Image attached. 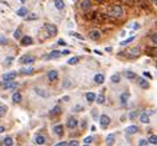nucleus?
<instances>
[{
	"label": "nucleus",
	"mask_w": 157,
	"mask_h": 146,
	"mask_svg": "<svg viewBox=\"0 0 157 146\" xmlns=\"http://www.w3.org/2000/svg\"><path fill=\"white\" fill-rule=\"evenodd\" d=\"M6 114V108L5 107H0V118H3Z\"/></svg>",
	"instance_id": "f704fd0d"
},
{
	"label": "nucleus",
	"mask_w": 157,
	"mask_h": 146,
	"mask_svg": "<svg viewBox=\"0 0 157 146\" xmlns=\"http://www.w3.org/2000/svg\"><path fill=\"white\" fill-rule=\"evenodd\" d=\"M92 141H93V136H88V138L84 139V142H86V144H89V142H92Z\"/></svg>",
	"instance_id": "a19ab883"
},
{
	"label": "nucleus",
	"mask_w": 157,
	"mask_h": 146,
	"mask_svg": "<svg viewBox=\"0 0 157 146\" xmlns=\"http://www.w3.org/2000/svg\"><path fill=\"white\" fill-rule=\"evenodd\" d=\"M110 79H111L113 83H119V82H120V76H119V74H113Z\"/></svg>",
	"instance_id": "2f4dec72"
},
{
	"label": "nucleus",
	"mask_w": 157,
	"mask_h": 146,
	"mask_svg": "<svg viewBox=\"0 0 157 146\" xmlns=\"http://www.w3.org/2000/svg\"><path fill=\"white\" fill-rule=\"evenodd\" d=\"M149 142L153 144V145H157V135H152V136H150L149 138Z\"/></svg>",
	"instance_id": "c756f323"
},
{
	"label": "nucleus",
	"mask_w": 157,
	"mask_h": 146,
	"mask_svg": "<svg viewBox=\"0 0 157 146\" xmlns=\"http://www.w3.org/2000/svg\"><path fill=\"white\" fill-rule=\"evenodd\" d=\"M129 97H130V94H129V93H122V94L120 95V102H121V104H122V105H125V104H126V102H128Z\"/></svg>",
	"instance_id": "4468645a"
},
{
	"label": "nucleus",
	"mask_w": 157,
	"mask_h": 146,
	"mask_svg": "<svg viewBox=\"0 0 157 146\" xmlns=\"http://www.w3.org/2000/svg\"><path fill=\"white\" fill-rule=\"evenodd\" d=\"M32 72H34L32 68H27V69H24V71H22V73H25V74H30V73H32Z\"/></svg>",
	"instance_id": "ea45409f"
},
{
	"label": "nucleus",
	"mask_w": 157,
	"mask_h": 146,
	"mask_svg": "<svg viewBox=\"0 0 157 146\" xmlns=\"http://www.w3.org/2000/svg\"><path fill=\"white\" fill-rule=\"evenodd\" d=\"M109 124H110V118L108 115H105V114H103V115L100 117V125L103 128H107Z\"/></svg>",
	"instance_id": "39448f33"
},
{
	"label": "nucleus",
	"mask_w": 157,
	"mask_h": 146,
	"mask_svg": "<svg viewBox=\"0 0 157 146\" xmlns=\"http://www.w3.org/2000/svg\"><path fill=\"white\" fill-rule=\"evenodd\" d=\"M55 146H67V144H66V142H59V144H57V145H55Z\"/></svg>",
	"instance_id": "de8ad7c7"
},
{
	"label": "nucleus",
	"mask_w": 157,
	"mask_h": 146,
	"mask_svg": "<svg viewBox=\"0 0 157 146\" xmlns=\"http://www.w3.org/2000/svg\"><path fill=\"white\" fill-rule=\"evenodd\" d=\"M20 1H21V3H25V0H20Z\"/></svg>",
	"instance_id": "5fc2aeb1"
},
{
	"label": "nucleus",
	"mask_w": 157,
	"mask_h": 146,
	"mask_svg": "<svg viewBox=\"0 0 157 146\" xmlns=\"http://www.w3.org/2000/svg\"><path fill=\"white\" fill-rule=\"evenodd\" d=\"M21 99H22V97H21V94H20L19 92H15L14 94H13V102L14 103H20V102H21Z\"/></svg>",
	"instance_id": "2eb2a0df"
},
{
	"label": "nucleus",
	"mask_w": 157,
	"mask_h": 146,
	"mask_svg": "<svg viewBox=\"0 0 157 146\" xmlns=\"http://www.w3.org/2000/svg\"><path fill=\"white\" fill-rule=\"evenodd\" d=\"M122 13H124V10H122V7L119 6V5H114V6H111V7L109 9V14H110L111 16H114V17H120V16L122 15Z\"/></svg>",
	"instance_id": "f257e3e1"
},
{
	"label": "nucleus",
	"mask_w": 157,
	"mask_h": 146,
	"mask_svg": "<svg viewBox=\"0 0 157 146\" xmlns=\"http://www.w3.org/2000/svg\"><path fill=\"white\" fill-rule=\"evenodd\" d=\"M13 144H14V141H13V139L11 138H5L4 139V145L5 146H13Z\"/></svg>",
	"instance_id": "bb28decb"
},
{
	"label": "nucleus",
	"mask_w": 157,
	"mask_h": 146,
	"mask_svg": "<svg viewBox=\"0 0 157 146\" xmlns=\"http://www.w3.org/2000/svg\"><path fill=\"white\" fill-rule=\"evenodd\" d=\"M53 131L56 132V135L62 136V135H63V126H62V125H56V126L53 128Z\"/></svg>",
	"instance_id": "f8f14e48"
},
{
	"label": "nucleus",
	"mask_w": 157,
	"mask_h": 146,
	"mask_svg": "<svg viewBox=\"0 0 157 146\" xmlns=\"http://www.w3.org/2000/svg\"><path fill=\"white\" fill-rule=\"evenodd\" d=\"M5 131V128L4 126H0V132H4Z\"/></svg>",
	"instance_id": "3c124183"
},
{
	"label": "nucleus",
	"mask_w": 157,
	"mask_h": 146,
	"mask_svg": "<svg viewBox=\"0 0 157 146\" xmlns=\"http://www.w3.org/2000/svg\"><path fill=\"white\" fill-rule=\"evenodd\" d=\"M61 56H62V52H59V51H52L51 53L48 55L47 58H58Z\"/></svg>",
	"instance_id": "f3484780"
},
{
	"label": "nucleus",
	"mask_w": 157,
	"mask_h": 146,
	"mask_svg": "<svg viewBox=\"0 0 157 146\" xmlns=\"http://www.w3.org/2000/svg\"><path fill=\"white\" fill-rule=\"evenodd\" d=\"M17 87V83L16 82H6V84H4V89H13V88H16Z\"/></svg>",
	"instance_id": "9b49d317"
},
{
	"label": "nucleus",
	"mask_w": 157,
	"mask_h": 146,
	"mask_svg": "<svg viewBox=\"0 0 157 146\" xmlns=\"http://www.w3.org/2000/svg\"><path fill=\"white\" fill-rule=\"evenodd\" d=\"M55 6H56L58 10L64 9V1H63V0H55Z\"/></svg>",
	"instance_id": "a211bd4d"
},
{
	"label": "nucleus",
	"mask_w": 157,
	"mask_h": 146,
	"mask_svg": "<svg viewBox=\"0 0 157 146\" xmlns=\"http://www.w3.org/2000/svg\"><path fill=\"white\" fill-rule=\"evenodd\" d=\"M97 1H100V3H101V0H97Z\"/></svg>",
	"instance_id": "4d7b16f0"
},
{
	"label": "nucleus",
	"mask_w": 157,
	"mask_h": 146,
	"mask_svg": "<svg viewBox=\"0 0 157 146\" xmlns=\"http://www.w3.org/2000/svg\"><path fill=\"white\" fill-rule=\"evenodd\" d=\"M104 76L103 74H97L95 77H94V80H95V83H98V84H101V83H104Z\"/></svg>",
	"instance_id": "aec40b11"
},
{
	"label": "nucleus",
	"mask_w": 157,
	"mask_h": 146,
	"mask_svg": "<svg viewBox=\"0 0 157 146\" xmlns=\"http://www.w3.org/2000/svg\"><path fill=\"white\" fill-rule=\"evenodd\" d=\"M19 16H26L27 15V9L26 7H20L17 10V13H16Z\"/></svg>",
	"instance_id": "4be33fe9"
},
{
	"label": "nucleus",
	"mask_w": 157,
	"mask_h": 146,
	"mask_svg": "<svg viewBox=\"0 0 157 146\" xmlns=\"http://www.w3.org/2000/svg\"><path fill=\"white\" fill-rule=\"evenodd\" d=\"M135 118H136V113L135 111L130 113V119H135Z\"/></svg>",
	"instance_id": "a18cd8bd"
},
{
	"label": "nucleus",
	"mask_w": 157,
	"mask_h": 146,
	"mask_svg": "<svg viewBox=\"0 0 157 146\" xmlns=\"http://www.w3.org/2000/svg\"><path fill=\"white\" fill-rule=\"evenodd\" d=\"M45 138L43 136H41V135H40V136H36V139H35V142L37 144V145H43L45 144Z\"/></svg>",
	"instance_id": "393cba45"
},
{
	"label": "nucleus",
	"mask_w": 157,
	"mask_h": 146,
	"mask_svg": "<svg viewBox=\"0 0 157 146\" xmlns=\"http://www.w3.org/2000/svg\"><path fill=\"white\" fill-rule=\"evenodd\" d=\"M139 84H140V87H141V88H143V89H147V88L150 87L149 82H147V80H145V79H140Z\"/></svg>",
	"instance_id": "5701e85b"
},
{
	"label": "nucleus",
	"mask_w": 157,
	"mask_h": 146,
	"mask_svg": "<svg viewBox=\"0 0 157 146\" xmlns=\"http://www.w3.org/2000/svg\"><path fill=\"white\" fill-rule=\"evenodd\" d=\"M20 62L24 65H29V63H32V62H35V57L30 56V55H24L21 58H20Z\"/></svg>",
	"instance_id": "f03ea898"
},
{
	"label": "nucleus",
	"mask_w": 157,
	"mask_h": 146,
	"mask_svg": "<svg viewBox=\"0 0 157 146\" xmlns=\"http://www.w3.org/2000/svg\"><path fill=\"white\" fill-rule=\"evenodd\" d=\"M11 61H13V58H11V57H9V58H6V66H9L10 63H11Z\"/></svg>",
	"instance_id": "49530a36"
},
{
	"label": "nucleus",
	"mask_w": 157,
	"mask_h": 146,
	"mask_svg": "<svg viewBox=\"0 0 157 146\" xmlns=\"http://www.w3.org/2000/svg\"><path fill=\"white\" fill-rule=\"evenodd\" d=\"M100 35H101L100 31H98V30H93V31H90V32H89V37L92 40H99Z\"/></svg>",
	"instance_id": "6e6552de"
},
{
	"label": "nucleus",
	"mask_w": 157,
	"mask_h": 146,
	"mask_svg": "<svg viewBox=\"0 0 157 146\" xmlns=\"http://www.w3.org/2000/svg\"><path fill=\"white\" fill-rule=\"evenodd\" d=\"M80 7H82V10H84V11L89 10V9L92 7V3H90V0H83L82 4H80Z\"/></svg>",
	"instance_id": "0eeeda50"
},
{
	"label": "nucleus",
	"mask_w": 157,
	"mask_h": 146,
	"mask_svg": "<svg viewBox=\"0 0 157 146\" xmlns=\"http://www.w3.org/2000/svg\"><path fill=\"white\" fill-rule=\"evenodd\" d=\"M77 125H78V121H77L74 118H72V119H69V120L67 121V126H68L69 129H74Z\"/></svg>",
	"instance_id": "9d476101"
},
{
	"label": "nucleus",
	"mask_w": 157,
	"mask_h": 146,
	"mask_svg": "<svg viewBox=\"0 0 157 146\" xmlns=\"http://www.w3.org/2000/svg\"><path fill=\"white\" fill-rule=\"evenodd\" d=\"M151 40H152V42H153L155 45H157V34L152 35V36H151Z\"/></svg>",
	"instance_id": "58836bf2"
},
{
	"label": "nucleus",
	"mask_w": 157,
	"mask_h": 146,
	"mask_svg": "<svg viewBox=\"0 0 157 146\" xmlns=\"http://www.w3.org/2000/svg\"><path fill=\"white\" fill-rule=\"evenodd\" d=\"M125 77H126L128 79H134V78H136V74L131 71H126L125 72Z\"/></svg>",
	"instance_id": "a878e982"
},
{
	"label": "nucleus",
	"mask_w": 157,
	"mask_h": 146,
	"mask_svg": "<svg viewBox=\"0 0 157 146\" xmlns=\"http://www.w3.org/2000/svg\"><path fill=\"white\" fill-rule=\"evenodd\" d=\"M47 77H48V79H50L51 82H55V80L58 79V72H57V71H50L48 74H47Z\"/></svg>",
	"instance_id": "423d86ee"
},
{
	"label": "nucleus",
	"mask_w": 157,
	"mask_h": 146,
	"mask_svg": "<svg viewBox=\"0 0 157 146\" xmlns=\"http://www.w3.org/2000/svg\"><path fill=\"white\" fill-rule=\"evenodd\" d=\"M130 52H131V53H130V56H131V57H135V56H137V55H139L140 48H139V47H134V48H132Z\"/></svg>",
	"instance_id": "cd10ccee"
},
{
	"label": "nucleus",
	"mask_w": 157,
	"mask_h": 146,
	"mask_svg": "<svg viewBox=\"0 0 157 146\" xmlns=\"http://www.w3.org/2000/svg\"><path fill=\"white\" fill-rule=\"evenodd\" d=\"M147 144H149V140H143V139H141V140L139 141V146H147Z\"/></svg>",
	"instance_id": "c9c22d12"
},
{
	"label": "nucleus",
	"mask_w": 157,
	"mask_h": 146,
	"mask_svg": "<svg viewBox=\"0 0 157 146\" xmlns=\"http://www.w3.org/2000/svg\"><path fill=\"white\" fill-rule=\"evenodd\" d=\"M68 53H69L68 50H64V51H63V55H68Z\"/></svg>",
	"instance_id": "603ef678"
},
{
	"label": "nucleus",
	"mask_w": 157,
	"mask_h": 146,
	"mask_svg": "<svg viewBox=\"0 0 157 146\" xmlns=\"http://www.w3.org/2000/svg\"><path fill=\"white\" fill-rule=\"evenodd\" d=\"M143 76H145V77H147V78H150V79H152V76L150 74L149 72H143Z\"/></svg>",
	"instance_id": "c03bdc74"
},
{
	"label": "nucleus",
	"mask_w": 157,
	"mask_h": 146,
	"mask_svg": "<svg viewBox=\"0 0 157 146\" xmlns=\"http://www.w3.org/2000/svg\"><path fill=\"white\" fill-rule=\"evenodd\" d=\"M31 44H32V38H31L30 36L22 37V40H21V45L22 46H30Z\"/></svg>",
	"instance_id": "1a4fd4ad"
},
{
	"label": "nucleus",
	"mask_w": 157,
	"mask_h": 146,
	"mask_svg": "<svg viewBox=\"0 0 157 146\" xmlns=\"http://www.w3.org/2000/svg\"><path fill=\"white\" fill-rule=\"evenodd\" d=\"M45 29L47 30V32L52 36H55L57 34V27L55 25H52V24H45Z\"/></svg>",
	"instance_id": "7ed1b4c3"
},
{
	"label": "nucleus",
	"mask_w": 157,
	"mask_h": 146,
	"mask_svg": "<svg viewBox=\"0 0 157 146\" xmlns=\"http://www.w3.org/2000/svg\"><path fill=\"white\" fill-rule=\"evenodd\" d=\"M94 52H95V53H98V55H101V52H100V51H98V50H95Z\"/></svg>",
	"instance_id": "864d4df0"
},
{
	"label": "nucleus",
	"mask_w": 157,
	"mask_h": 146,
	"mask_svg": "<svg viewBox=\"0 0 157 146\" xmlns=\"http://www.w3.org/2000/svg\"><path fill=\"white\" fill-rule=\"evenodd\" d=\"M78 145H79V144H78V141H74V140L69 142V146H78Z\"/></svg>",
	"instance_id": "37998d69"
},
{
	"label": "nucleus",
	"mask_w": 157,
	"mask_h": 146,
	"mask_svg": "<svg viewBox=\"0 0 157 146\" xmlns=\"http://www.w3.org/2000/svg\"><path fill=\"white\" fill-rule=\"evenodd\" d=\"M5 41H6V40H5L4 37H0V45H1V44H5Z\"/></svg>",
	"instance_id": "09e8293b"
},
{
	"label": "nucleus",
	"mask_w": 157,
	"mask_h": 146,
	"mask_svg": "<svg viewBox=\"0 0 157 146\" xmlns=\"http://www.w3.org/2000/svg\"><path fill=\"white\" fill-rule=\"evenodd\" d=\"M79 62V57H72V58H69L68 59V65H71V66H74V65H77Z\"/></svg>",
	"instance_id": "b1692460"
},
{
	"label": "nucleus",
	"mask_w": 157,
	"mask_h": 146,
	"mask_svg": "<svg viewBox=\"0 0 157 146\" xmlns=\"http://www.w3.org/2000/svg\"><path fill=\"white\" fill-rule=\"evenodd\" d=\"M14 36H15V38H20V37H21V30H20V29H17V30L15 31Z\"/></svg>",
	"instance_id": "e433bc0d"
},
{
	"label": "nucleus",
	"mask_w": 157,
	"mask_h": 146,
	"mask_svg": "<svg viewBox=\"0 0 157 146\" xmlns=\"http://www.w3.org/2000/svg\"><path fill=\"white\" fill-rule=\"evenodd\" d=\"M76 110H77V111H78V110H83V107H82V105H77V107H76Z\"/></svg>",
	"instance_id": "8fccbe9b"
},
{
	"label": "nucleus",
	"mask_w": 157,
	"mask_h": 146,
	"mask_svg": "<svg viewBox=\"0 0 157 146\" xmlns=\"http://www.w3.org/2000/svg\"><path fill=\"white\" fill-rule=\"evenodd\" d=\"M134 38H135V37H134V36H131V37H129L128 40H124V41H121L120 45H121V46H126L128 44H130V42H131V41H134Z\"/></svg>",
	"instance_id": "c85d7f7f"
},
{
	"label": "nucleus",
	"mask_w": 157,
	"mask_h": 146,
	"mask_svg": "<svg viewBox=\"0 0 157 146\" xmlns=\"http://www.w3.org/2000/svg\"><path fill=\"white\" fill-rule=\"evenodd\" d=\"M125 131H126L128 134H136V132L139 131V128L135 126V125H131V126H128Z\"/></svg>",
	"instance_id": "ddd939ff"
},
{
	"label": "nucleus",
	"mask_w": 157,
	"mask_h": 146,
	"mask_svg": "<svg viewBox=\"0 0 157 146\" xmlns=\"http://www.w3.org/2000/svg\"><path fill=\"white\" fill-rule=\"evenodd\" d=\"M114 141H115V136H114V135H113V134L108 135V136H107V145L111 146V145L114 144Z\"/></svg>",
	"instance_id": "412c9836"
},
{
	"label": "nucleus",
	"mask_w": 157,
	"mask_h": 146,
	"mask_svg": "<svg viewBox=\"0 0 157 146\" xmlns=\"http://www.w3.org/2000/svg\"><path fill=\"white\" fill-rule=\"evenodd\" d=\"M35 90H36V93H37L38 95H42V97H45V98H46V97H48V94H47V93H45V90H42V89L36 88Z\"/></svg>",
	"instance_id": "7c9ffc66"
},
{
	"label": "nucleus",
	"mask_w": 157,
	"mask_h": 146,
	"mask_svg": "<svg viewBox=\"0 0 157 146\" xmlns=\"http://www.w3.org/2000/svg\"><path fill=\"white\" fill-rule=\"evenodd\" d=\"M84 146H89V145H88V144H86V145H84Z\"/></svg>",
	"instance_id": "6e6d98bb"
},
{
	"label": "nucleus",
	"mask_w": 157,
	"mask_h": 146,
	"mask_svg": "<svg viewBox=\"0 0 157 146\" xmlns=\"http://www.w3.org/2000/svg\"><path fill=\"white\" fill-rule=\"evenodd\" d=\"M140 121L143 123V124H149L150 123V118H149L147 114H146V113L141 114V115H140Z\"/></svg>",
	"instance_id": "dca6fc26"
},
{
	"label": "nucleus",
	"mask_w": 157,
	"mask_h": 146,
	"mask_svg": "<svg viewBox=\"0 0 157 146\" xmlns=\"http://www.w3.org/2000/svg\"><path fill=\"white\" fill-rule=\"evenodd\" d=\"M104 102H105V97H104L103 94H100V95L97 97V103H98V104H103Z\"/></svg>",
	"instance_id": "72a5a7b5"
},
{
	"label": "nucleus",
	"mask_w": 157,
	"mask_h": 146,
	"mask_svg": "<svg viewBox=\"0 0 157 146\" xmlns=\"http://www.w3.org/2000/svg\"><path fill=\"white\" fill-rule=\"evenodd\" d=\"M58 45H61V46H66V42H64V40L59 38V40H58Z\"/></svg>",
	"instance_id": "79ce46f5"
},
{
	"label": "nucleus",
	"mask_w": 157,
	"mask_h": 146,
	"mask_svg": "<svg viewBox=\"0 0 157 146\" xmlns=\"http://www.w3.org/2000/svg\"><path fill=\"white\" fill-rule=\"evenodd\" d=\"M17 76V73L15 72V71H13V72H9V73H5V74L3 76V79L5 80V82H10V80H13L15 77Z\"/></svg>",
	"instance_id": "20e7f679"
},
{
	"label": "nucleus",
	"mask_w": 157,
	"mask_h": 146,
	"mask_svg": "<svg viewBox=\"0 0 157 146\" xmlns=\"http://www.w3.org/2000/svg\"><path fill=\"white\" fill-rule=\"evenodd\" d=\"M86 98H87V100H88L89 103H92V102H94V100L97 99L95 94H94L93 92H90V93H87V95H86Z\"/></svg>",
	"instance_id": "6ab92c4d"
},
{
	"label": "nucleus",
	"mask_w": 157,
	"mask_h": 146,
	"mask_svg": "<svg viewBox=\"0 0 157 146\" xmlns=\"http://www.w3.org/2000/svg\"><path fill=\"white\" fill-rule=\"evenodd\" d=\"M59 113H61V108H59V107H55L53 109L51 110V114H52V115H58Z\"/></svg>",
	"instance_id": "473e14b6"
},
{
	"label": "nucleus",
	"mask_w": 157,
	"mask_h": 146,
	"mask_svg": "<svg viewBox=\"0 0 157 146\" xmlns=\"http://www.w3.org/2000/svg\"><path fill=\"white\" fill-rule=\"evenodd\" d=\"M71 35L74 36V37H77V38H79V40H84V37H83L82 35H79V34H77V32H71Z\"/></svg>",
	"instance_id": "4c0bfd02"
},
{
	"label": "nucleus",
	"mask_w": 157,
	"mask_h": 146,
	"mask_svg": "<svg viewBox=\"0 0 157 146\" xmlns=\"http://www.w3.org/2000/svg\"><path fill=\"white\" fill-rule=\"evenodd\" d=\"M156 67H157V61H156Z\"/></svg>",
	"instance_id": "13d9d810"
}]
</instances>
